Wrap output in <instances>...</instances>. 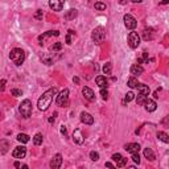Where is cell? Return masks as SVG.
I'll return each instance as SVG.
<instances>
[{"label": "cell", "mask_w": 169, "mask_h": 169, "mask_svg": "<svg viewBox=\"0 0 169 169\" xmlns=\"http://www.w3.org/2000/svg\"><path fill=\"white\" fill-rule=\"evenodd\" d=\"M143 60H144V62H147V63H148V61H149L148 60V53L147 52L143 53Z\"/></svg>", "instance_id": "cell-41"}, {"label": "cell", "mask_w": 169, "mask_h": 169, "mask_svg": "<svg viewBox=\"0 0 169 169\" xmlns=\"http://www.w3.org/2000/svg\"><path fill=\"white\" fill-rule=\"evenodd\" d=\"M128 45L132 49H136L140 45V36L137 34V32H131L128 34Z\"/></svg>", "instance_id": "cell-7"}, {"label": "cell", "mask_w": 169, "mask_h": 169, "mask_svg": "<svg viewBox=\"0 0 169 169\" xmlns=\"http://www.w3.org/2000/svg\"><path fill=\"white\" fill-rule=\"evenodd\" d=\"M16 139H17L20 143H23V144H26V143H29V140H31V137H29L26 133H18Z\"/></svg>", "instance_id": "cell-25"}, {"label": "cell", "mask_w": 169, "mask_h": 169, "mask_svg": "<svg viewBox=\"0 0 169 169\" xmlns=\"http://www.w3.org/2000/svg\"><path fill=\"white\" fill-rule=\"evenodd\" d=\"M132 160L135 164H140V156L139 153H132Z\"/></svg>", "instance_id": "cell-39"}, {"label": "cell", "mask_w": 169, "mask_h": 169, "mask_svg": "<svg viewBox=\"0 0 169 169\" xmlns=\"http://www.w3.org/2000/svg\"><path fill=\"white\" fill-rule=\"evenodd\" d=\"M77 16H78V11L73 9V8H71V9H69L67 12L65 13V18H66V20H74Z\"/></svg>", "instance_id": "cell-23"}, {"label": "cell", "mask_w": 169, "mask_h": 169, "mask_svg": "<svg viewBox=\"0 0 169 169\" xmlns=\"http://www.w3.org/2000/svg\"><path fill=\"white\" fill-rule=\"evenodd\" d=\"M4 86H5V79H1V86H0V90H4Z\"/></svg>", "instance_id": "cell-43"}, {"label": "cell", "mask_w": 169, "mask_h": 169, "mask_svg": "<svg viewBox=\"0 0 169 169\" xmlns=\"http://www.w3.org/2000/svg\"><path fill=\"white\" fill-rule=\"evenodd\" d=\"M61 165H62V156H61V153H55V155L53 156V158L50 160V168L60 169Z\"/></svg>", "instance_id": "cell-9"}, {"label": "cell", "mask_w": 169, "mask_h": 169, "mask_svg": "<svg viewBox=\"0 0 169 169\" xmlns=\"http://www.w3.org/2000/svg\"><path fill=\"white\" fill-rule=\"evenodd\" d=\"M50 36H60V32L58 31H48V32H45V33H42L41 36H38V41H40V44H44L45 42V40L46 38H49Z\"/></svg>", "instance_id": "cell-13"}, {"label": "cell", "mask_w": 169, "mask_h": 169, "mask_svg": "<svg viewBox=\"0 0 169 169\" xmlns=\"http://www.w3.org/2000/svg\"><path fill=\"white\" fill-rule=\"evenodd\" d=\"M62 49V42H55V44L52 45V50L53 52H57V50Z\"/></svg>", "instance_id": "cell-34"}, {"label": "cell", "mask_w": 169, "mask_h": 169, "mask_svg": "<svg viewBox=\"0 0 169 169\" xmlns=\"http://www.w3.org/2000/svg\"><path fill=\"white\" fill-rule=\"evenodd\" d=\"M104 165H106V168H110V169H116V168H115V166H114V165H112V164H111V163H110V161H107V163H106V164H104Z\"/></svg>", "instance_id": "cell-40"}, {"label": "cell", "mask_w": 169, "mask_h": 169, "mask_svg": "<svg viewBox=\"0 0 169 169\" xmlns=\"http://www.w3.org/2000/svg\"><path fill=\"white\" fill-rule=\"evenodd\" d=\"M144 157L147 158V160L149 161H153L156 158L155 153H153V151L151 149V148H144Z\"/></svg>", "instance_id": "cell-24"}, {"label": "cell", "mask_w": 169, "mask_h": 169, "mask_svg": "<svg viewBox=\"0 0 169 169\" xmlns=\"http://www.w3.org/2000/svg\"><path fill=\"white\" fill-rule=\"evenodd\" d=\"M144 108L148 111V112H153V111L157 108V104H156V102L153 99H149V98H148V99L144 102Z\"/></svg>", "instance_id": "cell-19"}, {"label": "cell", "mask_w": 169, "mask_h": 169, "mask_svg": "<svg viewBox=\"0 0 169 169\" xmlns=\"http://www.w3.org/2000/svg\"><path fill=\"white\" fill-rule=\"evenodd\" d=\"M95 82H97V84L100 89H107V86H108L107 78H106L104 75H98L97 78H95Z\"/></svg>", "instance_id": "cell-21"}, {"label": "cell", "mask_w": 169, "mask_h": 169, "mask_svg": "<svg viewBox=\"0 0 169 169\" xmlns=\"http://www.w3.org/2000/svg\"><path fill=\"white\" fill-rule=\"evenodd\" d=\"M129 73L132 74V77L133 78H136V77H139V75H141L143 73H144V69H143V66L141 65H132L131 66V69H129Z\"/></svg>", "instance_id": "cell-12"}, {"label": "cell", "mask_w": 169, "mask_h": 169, "mask_svg": "<svg viewBox=\"0 0 169 169\" xmlns=\"http://www.w3.org/2000/svg\"><path fill=\"white\" fill-rule=\"evenodd\" d=\"M94 8L97 11H106V4H104V3H102V1H97L94 4Z\"/></svg>", "instance_id": "cell-31"}, {"label": "cell", "mask_w": 169, "mask_h": 169, "mask_svg": "<svg viewBox=\"0 0 169 169\" xmlns=\"http://www.w3.org/2000/svg\"><path fill=\"white\" fill-rule=\"evenodd\" d=\"M49 123H54V118H49Z\"/></svg>", "instance_id": "cell-45"}, {"label": "cell", "mask_w": 169, "mask_h": 169, "mask_svg": "<svg viewBox=\"0 0 169 169\" xmlns=\"http://www.w3.org/2000/svg\"><path fill=\"white\" fill-rule=\"evenodd\" d=\"M127 84H128L129 87H131V89H135V87H137L140 84V82L137 81L136 78H133V77H131V78L128 79V81H127Z\"/></svg>", "instance_id": "cell-26"}, {"label": "cell", "mask_w": 169, "mask_h": 169, "mask_svg": "<svg viewBox=\"0 0 169 169\" xmlns=\"http://www.w3.org/2000/svg\"><path fill=\"white\" fill-rule=\"evenodd\" d=\"M8 148H9V143L5 139L0 140V155H4V153L8 152Z\"/></svg>", "instance_id": "cell-22"}, {"label": "cell", "mask_w": 169, "mask_h": 169, "mask_svg": "<svg viewBox=\"0 0 169 169\" xmlns=\"http://www.w3.org/2000/svg\"><path fill=\"white\" fill-rule=\"evenodd\" d=\"M11 94H12L13 97H20L23 92H21V90H18V89H12L11 90Z\"/></svg>", "instance_id": "cell-38"}, {"label": "cell", "mask_w": 169, "mask_h": 169, "mask_svg": "<svg viewBox=\"0 0 169 169\" xmlns=\"http://www.w3.org/2000/svg\"><path fill=\"white\" fill-rule=\"evenodd\" d=\"M141 36H143V38H144L145 41H151V40H153V37H155V32H153L152 28L144 29V31L141 32Z\"/></svg>", "instance_id": "cell-20"}, {"label": "cell", "mask_w": 169, "mask_h": 169, "mask_svg": "<svg viewBox=\"0 0 169 169\" xmlns=\"http://www.w3.org/2000/svg\"><path fill=\"white\" fill-rule=\"evenodd\" d=\"M42 16H44V12H42L41 9H38L34 13V18H36V20H42Z\"/></svg>", "instance_id": "cell-37"}, {"label": "cell", "mask_w": 169, "mask_h": 169, "mask_svg": "<svg viewBox=\"0 0 169 169\" xmlns=\"http://www.w3.org/2000/svg\"><path fill=\"white\" fill-rule=\"evenodd\" d=\"M157 137L161 140V141H164V143H169V136H168V133H165V132L158 131V132H157Z\"/></svg>", "instance_id": "cell-27"}, {"label": "cell", "mask_w": 169, "mask_h": 169, "mask_svg": "<svg viewBox=\"0 0 169 169\" xmlns=\"http://www.w3.org/2000/svg\"><path fill=\"white\" fill-rule=\"evenodd\" d=\"M111 69H112V63L111 62H106V65L103 66V73L107 75V74H111Z\"/></svg>", "instance_id": "cell-29"}, {"label": "cell", "mask_w": 169, "mask_h": 169, "mask_svg": "<svg viewBox=\"0 0 169 169\" xmlns=\"http://www.w3.org/2000/svg\"><path fill=\"white\" fill-rule=\"evenodd\" d=\"M90 158H91L92 161H98L99 160V153L95 152V151H91V152H90Z\"/></svg>", "instance_id": "cell-32"}, {"label": "cell", "mask_w": 169, "mask_h": 169, "mask_svg": "<svg viewBox=\"0 0 169 169\" xmlns=\"http://www.w3.org/2000/svg\"><path fill=\"white\" fill-rule=\"evenodd\" d=\"M73 34H74V36H75V33H74V32L71 31V29H69V31H67V34H66V38H65L66 44H69V45L71 44V40H73V38H71V37H73Z\"/></svg>", "instance_id": "cell-30"}, {"label": "cell", "mask_w": 169, "mask_h": 169, "mask_svg": "<svg viewBox=\"0 0 169 169\" xmlns=\"http://www.w3.org/2000/svg\"><path fill=\"white\" fill-rule=\"evenodd\" d=\"M57 104L60 107H66L69 103V90L67 89H63L60 94L57 95V99H55Z\"/></svg>", "instance_id": "cell-6"}, {"label": "cell", "mask_w": 169, "mask_h": 169, "mask_svg": "<svg viewBox=\"0 0 169 169\" xmlns=\"http://www.w3.org/2000/svg\"><path fill=\"white\" fill-rule=\"evenodd\" d=\"M73 140L74 143H77V144H82V143L84 141V136L82 135V131L79 128H75L73 132Z\"/></svg>", "instance_id": "cell-15"}, {"label": "cell", "mask_w": 169, "mask_h": 169, "mask_svg": "<svg viewBox=\"0 0 169 169\" xmlns=\"http://www.w3.org/2000/svg\"><path fill=\"white\" fill-rule=\"evenodd\" d=\"M61 133H62V135H66V126H63V124L61 126Z\"/></svg>", "instance_id": "cell-42"}, {"label": "cell", "mask_w": 169, "mask_h": 169, "mask_svg": "<svg viewBox=\"0 0 169 169\" xmlns=\"http://www.w3.org/2000/svg\"><path fill=\"white\" fill-rule=\"evenodd\" d=\"M127 169H136V168H135V166H128Z\"/></svg>", "instance_id": "cell-46"}, {"label": "cell", "mask_w": 169, "mask_h": 169, "mask_svg": "<svg viewBox=\"0 0 169 169\" xmlns=\"http://www.w3.org/2000/svg\"><path fill=\"white\" fill-rule=\"evenodd\" d=\"M111 158H112V161L116 164V166H119V168H121V166H126V164H127V158L123 157L120 153H114Z\"/></svg>", "instance_id": "cell-10"}, {"label": "cell", "mask_w": 169, "mask_h": 169, "mask_svg": "<svg viewBox=\"0 0 169 169\" xmlns=\"http://www.w3.org/2000/svg\"><path fill=\"white\" fill-rule=\"evenodd\" d=\"M9 58L16 66H21L25 61V52L20 48H15V49L11 50L9 53Z\"/></svg>", "instance_id": "cell-2"}, {"label": "cell", "mask_w": 169, "mask_h": 169, "mask_svg": "<svg viewBox=\"0 0 169 169\" xmlns=\"http://www.w3.org/2000/svg\"><path fill=\"white\" fill-rule=\"evenodd\" d=\"M18 111H20L23 118L28 119L32 115V102L29 99H24L18 106Z\"/></svg>", "instance_id": "cell-4"}, {"label": "cell", "mask_w": 169, "mask_h": 169, "mask_svg": "<svg viewBox=\"0 0 169 169\" xmlns=\"http://www.w3.org/2000/svg\"><path fill=\"white\" fill-rule=\"evenodd\" d=\"M63 4H65V3L60 1V0H50V1H49V7L52 8L53 11H55V12H60V11H62Z\"/></svg>", "instance_id": "cell-16"}, {"label": "cell", "mask_w": 169, "mask_h": 169, "mask_svg": "<svg viewBox=\"0 0 169 169\" xmlns=\"http://www.w3.org/2000/svg\"><path fill=\"white\" fill-rule=\"evenodd\" d=\"M81 121L83 124H87V126H91V124H94V118L91 116V114L89 112H81Z\"/></svg>", "instance_id": "cell-14"}, {"label": "cell", "mask_w": 169, "mask_h": 169, "mask_svg": "<svg viewBox=\"0 0 169 169\" xmlns=\"http://www.w3.org/2000/svg\"><path fill=\"white\" fill-rule=\"evenodd\" d=\"M55 94H57V89H55V87H52V89L46 90V91L38 98V102H37L38 110L40 111H46L48 108H49V106L52 104L53 98H54Z\"/></svg>", "instance_id": "cell-1"}, {"label": "cell", "mask_w": 169, "mask_h": 169, "mask_svg": "<svg viewBox=\"0 0 169 169\" xmlns=\"http://www.w3.org/2000/svg\"><path fill=\"white\" fill-rule=\"evenodd\" d=\"M124 149L129 153H139L140 151V144L137 143H129V144H126L124 145Z\"/></svg>", "instance_id": "cell-17"}, {"label": "cell", "mask_w": 169, "mask_h": 169, "mask_svg": "<svg viewBox=\"0 0 169 169\" xmlns=\"http://www.w3.org/2000/svg\"><path fill=\"white\" fill-rule=\"evenodd\" d=\"M123 20H124V25H126L127 29H129V31H133V29L136 28L137 21H136V18H135L132 15H124Z\"/></svg>", "instance_id": "cell-8"}, {"label": "cell", "mask_w": 169, "mask_h": 169, "mask_svg": "<svg viewBox=\"0 0 169 169\" xmlns=\"http://www.w3.org/2000/svg\"><path fill=\"white\" fill-rule=\"evenodd\" d=\"M82 94H83V97L86 98L87 100H90V102L95 100V94L90 87H83V89H82Z\"/></svg>", "instance_id": "cell-18"}, {"label": "cell", "mask_w": 169, "mask_h": 169, "mask_svg": "<svg viewBox=\"0 0 169 169\" xmlns=\"http://www.w3.org/2000/svg\"><path fill=\"white\" fill-rule=\"evenodd\" d=\"M104 37H106V29L103 28V26H98V28H95L94 31H92V33H91L92 41H94L97 45H99L100 42L104 40Z\"/></svg>", "instance_id": "cell-5"}, {"label": "cell", "mask_w": 169, "mask_h": 169, "mask_svg": "<svg viewBox=\"0 0 169 169\" xmlns=\"http://www.w3.org/2000/svg\"><path fill=\"white\" fill-rule=\"evenodd\" d=\"M42 140H44V137H42V133H36L33 137V144L34 145H41L42 144Z\"/></svg>", "instance_id": "cell-28"}, {"label": "cell", "mask_w": 169, "mask_h": 169, "mask_svg": "<svg viewBox=\"0 0 169 169\" xmlns=\"http://www.w3.org/2000/svg\"><path fill=\"white\" fill-rule=\"evenodd\" d=\"M100 95H102V98L104 100H107L108 99V91H107V89H100Z\"/></svg>", "instance_id": "cell-36"}, {"label": "cell", "mask_w": 169, "mask_h": 169, "mask_svg": "<svg viewBox=\"0 0 169 169\" xmlns=\"http://www.w3.org/2000/svg\"><path fill=\"white\" fill-rule=\"evenodd\" d=\"M26 155V148L24 147V145H18V147H16L15 149H13L12 152V156L15 158H24Z\"/></svg>", "instance_id": "cell-11"}, {"label": "cell", "mask_w": 169, "mask_h": 169, "mask_svg": "<svg viewBox=\"0 0 169 169\" xmlns=\"http://www.w3.org/2000/svg\"><path fill=\"white\" fill-rule=\"evenodd\" d=\"M73 81L75 82V83H78V82H79V78H78V77H74V78H73Z\"/></svg>", "instance_id": "cell-44"}, {"label": "cell", "mask_w": 169, "mask_h": 169, "mask_svg": "<svg viewBox=\"0 0 169 169\" xmlns=\"http://www.w3.org/2000/svg\"><path fill=\"white\" fill-rule=\"evenodd\" d=\"M137 89H139V95L136 97V102L137 104H144V102L148 99V95H149V87H148V84L140 83Z\"/></svg>", "instance_id": "cell-3"}, {"label": "cell", "mask_w": 169, "mask_h": 169, "mask_svg": "<svg viewBox=\"0 0 169 169\" xmlns=\"http://www.w3.org/2000/svg\"><path fill=\"white\" fill-rule=\"evenodd\" d=\"M133 98H135V94L132 91L127 92L126 94V102H131V100H133Z\"/></svg>", "instance_id": "cell-35"}, {"label": "cell", "mask_w": 169, "mask_h": 169, "mask_svg": "<svg viewBox=\"0 0 169 169\" xmlns=\"http://www.w3.org/2000/svg\"><path fill=\"white\" fill-rule=\"evenodd\" d=\"M15 168L16 169H29L26 164H21L20 161H16V163H15Z\"/></svg>", "instance_id": "cell-33"}]
</instances>
